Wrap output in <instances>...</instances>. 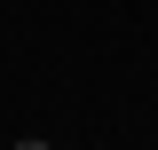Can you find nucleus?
Returning <instances> with one entry per match:
<instances>
[{
	"label": "nucleus",
	"mask_w": 158,
	"mask_h": 150,
	"mask_svg": "<svg viewBox=\"0 0 158 150\" xmlns=\"http://www.w3.org/2000/svg\"><path fill=\"white\" fill-rule=\"evenodd\" d=\"M16 150H56V142H40V134H32V142H16Z\"/></svg>",
	"instance_id": "obj_1"
}]
</instances>
